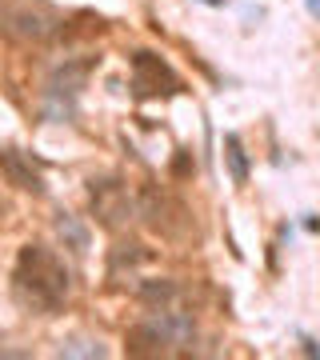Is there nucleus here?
Masks as SVG:
<instances>
[{"label":"nucleus","mask_w":320,"mask_h":360,"mask_svg":"<svg viewBox=\"0 0 320 360\" xmlns=\"http://www.w3.org/2000/svg\"><path fill=\"white\" fill-rule=\"evenodd\" d=\"M0 212H4V205H0Z\"/></svg>","instance_id":"2eb2a0df"},{"label":"nucleus","mask_w":320,"mask_h":360,"mask_svg":"<svg viewBox=\"0 0 320 360\" xmlns=\"http://www.w3.org/2000/svg\"><path fill=\"white\" fill-rule=\"evenodd\" d=\"M16 296L37 312H56L68 296V269L44 245H25L16 257Z\"/></svg>","instance_id":"f257e3e1"},{"label":"nucleus","mask_w":320,"mask_h":360,"mask_svg":"<svg viewBox=\"0 0 320 360\" xmlns=\"http://www.w3.org/2000/svg\"><path fill=\"white\" fill-rule=\"evenodd\" d=\"M89 72H92V60H68V65H60L56 72H52L49 92L52 96H77V92L84 89Z\"/></svg>","instance_id":"6e6552de"},{"label":"nucleus","mask_w":320,"mask_h":360,"mask_svg":"<svg viewBox=\"0 0 320 360\" xmlns=\"http://www.w3.org/2000/svg\"><path fill=\"white\" fill-rule=\"evenodd\" d=\"M136 200H141V220L156 232V236H165V240H184V236H188L192 212L180 205L172 193L156 188V184H144Z\"/></svg>","instance_id":"7ed1b4c3"},{"label":"nucleus","mask_w":320,"mask_h":360,"mask_svg":"<svg viewBox=\"0 0 320 360\" xmlns=\"http://www.w3.org/2000/svg\"><path fill=\"white\" fill-rule=\"evenodd\" d=\"M148 257H153V252H148L141 240H120V245L108 252V272L116 276V272H124V269H136V264H144Z\"/></svg>","instance_id":"9d476101"},{"label":"nucleus","mask_w":320,"mask_h":360,"mask_svg":"<svg viewBox=\"0 0 320 360\" xmlns=\"http://www.w3.org/2000/svg\"><path fill=\"white\" fill-rule=\"evenodd\" d=\"M132 92L141 101H148V96H177V92H184V80L156 52H132Z\"/></svg>","instance_id":"39448f33"},{"label":"nucleus","mask_w":320,"mask_h":360,"mask_svg":"<svg viewBox=\"0 0 320 360\" xmlns=\"http://www.w3.org/2000/svg\"><path fill=\"white\" fill-rule=\"evenodd\" d=\"M168 172H172V180H192V172H196V160H192L188 148H177L172 165H168Z\"/></svg>","instance_id":"ddd939ff"},{"label":"nucleus","mask_w":320,"mask_h":360,"mask_svg":"<svg viewBox=\"0 0 320 360\" xmlns=\"http://www.w3.org/2000/svg\"><path fill=\"white\" fill-rule=\"evenodd\" d=\"M0 176L8 180L13 188H20V193H32V196L44 193V176H40V168L32 165L25 153H16V148H0Z\"/></svg>","instance_id":"423d86ee"},{"label":"nucleus","mask_w":320,"mask_h":360,"mask_svg":"<svg viewBox=\"0 0 320 360\" xmlns=\"http://www.w3.org/2000/svg\"><path fill=\"white\" fill-rule=\"evenodd\" d=\"M124 352L128 356H165L168 345H165V336L156 333L153 321H141L124 333Z\"/></svg>","instance_id":"0eeeda50"},{"label":"nucleus","mask_w":320,"mask_h":360,"mask_svg":"<svg viewBox=\"0 0 320 360\" xmlns=\"http://www.w3.org/2000/svg\"><path fill=\"white\" fill-rule=\"evenodd\" d=\"M224 165H229V176H232V184H248V153H244V144H241V136L236 132H229L224 136Z\"/></svg>","instance_id":"9b49d317"},{"label":"nucleus","mask_w":320,"mask_h":360,"mask_svg":"<svg viewBox=\"0 0 320 360\" xmlns=\"http://www.w3.org/2000/svg\"><path fill=\"white\" fill-rule=\"evenodd\" d=\"M177 296H180V284L168 281V276H153V281L136 284V300H141V304H148V309H168Z\"/></svg>","instance_id":"1a4fd4ad"},{"label":"nucleus","mask_w":320,"mask_h":360,"mask_svg":"<svg viewBox=\"0 0 320 360\" xmlns=\"http://www.w3.org/2000/svg\"><path fill=\"white\" fill-rule=\"evenodd\" d=\"M0 37L20 44H44L52 37H64V20L44 0H4L0 4Z\"/></svg>","instance_id":"f03ea898"},{"label":"nucleus","mask_w":320,"mask_h":360,"mask_svg":"<svg viewBox=\"0 0 320 360\" xmlns=\"http://www.w3.org/2000/svg\"><path fill=\"white\" fill-rule=\"evenodd\" d=\"M89 200H92V217H96V224L108 229V232H124L132 220L141 217V200H136V196L113 176L92 180L89 184Z\"/></svg>","instance_id":"20e7f679"},{"label":"nucleus","mask_w":320,"mask_h":360,"mask_svg":"<svg viewBox=\"0 0 320 360\" xmlns=\"http://www.w3.org/2000/svg\"><path fill=\"white\" fill-rule=\"evenodd\" d=\"M60 356H104L101 345H89V340H72V345L60 348Z\"/></svg>","instance_id":"4468645a"},{"label":"nucleus","mask_w":320,"mask_h":360,"mask_svg":"<svg viewBox=\"0 0 320 360\" xmlns=\"http://www.w3.org/2000/svg\"><path fill=\"white\" fill-rule=\"evenodd\" d=\"M56 236L64 240V248L89 252V229H84L80 217H72V212H60V217H56Z\"/></svg>","instance_id":"f8f14e48"}]
</instances>
